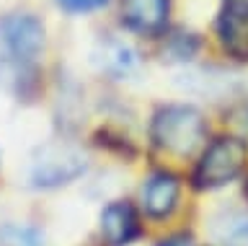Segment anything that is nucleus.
Segmentation results:
<instances>
[{"label": "nucleus", "instance_id": "nucleus-2", "mask_svg": "<svg viewBox=\"0 0 248 246\" xmlns=\"http://www.w3.org/2000/svg\"><path fill=\"white\" fill-rule=\"evenodd\" d=\"M246 143L238 137H220L215 140L202 156L194 181L199 189H215L232 181L246 166Z\"/></svg>", "mask_w": 248, "mask_h": 246}, {"label": "nucleus", "instance_id": "nucleus-1", "mask_svg": "<svg viewBox=\"0 0 248 246\" xmlns=\"http://www.w3.org/2000/svg\"><path fill=\"white\" fill-rule=\"evenodd\" d=\"M204 135L207 125L194 106H166L153 119V140L173 156H191Z\"/></svg>", "mask_w": 248, "mask_h": 246}, {"label": "nucleus", "instance_id": "nucleus-7", "mask_svg": "<svg viewBox=\"0 0 248 246\" xmlns=\"http://www.w3.org/2000/svg\"><path fill=\"white\" fill-rule=\"evenodd\" d=\"M122 18L140 34H158L168 21V0H122Z\"/></svg>", "mask_w": 248, "mask_h": 246}, {"label": "nucleus", "instance_id": "nucleus-4", "mask_svg": "<svg viewBox=\"0 0 248 246\" xmlns=\"http://www.w3.org/2000/svg\"><path fill=\"white\" fill-rule=\"evenodd\" d=\"M217 34L232 57L248 60V0H228L217 21Z\"/></svg>", "mask_w": 248, "mask_h": 246}, {"label": "nucleus", "instance_id": "nucleus-12", "mask_svg": "<svg viewBox=\"0 0 248 246\" xmlns=\"http://www.w3.org/2000/svg\"><path fill=\"white\" fill-rule=\"evenodd\" d=\"M246 197H248V181H246Z\"/></svg>", "mask_w": 248, "mask_h": 246}, {"label": "nucleus", "instance_id": "nucleus-5", "mask_svg": "<svg viewBox=\"0 0 248 246\" xmlns=\"http://www.w3.org/2000/svg\"><path fill=\"white\" fill-rule=\"evenodd\" d=\"M101 233L108 246H127L140 233L137 213L129 202H111L101 213Z\"/></svg>", "mask_w": 248, "mask_h": 246}, {"label": "nucleus", "instance_id": "nucleus-6", "mask_svg": "<svg viewBox=\"0 0 248 246\" xmlns=\"http://www.w3.org/2000/svg\"><path fill=\"white\" fill-rule=\"evenodd\" d=\"M178 202V179L168 171H158L142 184V207L150 218L160 220L176 210Z\"/></svg>", "mask_w": 248, "mask_h": 246}, {"label": "nucleus", "instance_id": "nucleus-10", "mask_svg": "<svg viewBox=\"0 0 248 246\" xmlns=\"http://www.w3.org/2000/svg\"><path fill=\"white\" fill-rule=\"evenodd\" d=\"M67 11H93V8H101L106 5V0H60Z\"/></svg>", "mask_w": 248, "mask_h": 246}, {"label": "nucleus", "instance_id": "nucleus-9", "mask_svg": "<svg viewBox=\"0 0 248 246\" xmlns=\"http://www.w3.org/2000/svg\"><path fill=\"white\" fill-rule=\"evenodd\" d=\"M85 168V161L73 150H60L54 158H46L39 164L36 179H42L39 184H65L67 179H73Z\"/></svg>", "mask_w": 248, "mask_h": 246}, {"label": "nucleus", "instance_id": "nucleus-3", "mask_svg": "<svg viewBox=\"0 0 248 246\" xmlns=\"http://www.w3.org/2000/svg\"><path fill=\"white\" fill-rule=\"evenodd\" d=\"M44 47V26L29 13H16L0 21V52L11 60L29 63Z\"/></svg>", "mask_w": 248, "mask_h": 246}, {"label": "nucleus", "instance_id": "nucleus-11", "mask_svg": "<svg viewBox=\"0 0 248 246\" xmlns=\"http://www.w3.org/2000/svg\"><path fill=\"white\" fill-rule=\"evenodd\" d=\"M160 246H197L191 236H170L166 241H160Z\"/></svg>", "mask_w": 248, "mask_h": 246}, {"label": "nucleus", "instance_id": "nucleus-8", "mask_svg": "<svg viewBox=\"0 0 248 246\" xmlns=\"http://www.w3.org/2000/svg\"><path fill=\"white\" fill-rule=\"evenodd\" d=\"M209 236L220 246H248V215L225 210L209 220Z\"/></svg>", "mask_w": 248, "mask_h": 246}]
</instances>
